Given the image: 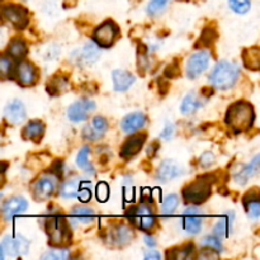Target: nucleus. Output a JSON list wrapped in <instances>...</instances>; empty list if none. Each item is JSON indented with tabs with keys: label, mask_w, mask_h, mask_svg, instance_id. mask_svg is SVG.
Segmentation results:
<instances>
[{
	"label": "nucleus",
	"mask_w": 260,
	"mask_h": 260,
	"mask_svg": "<svg viewBox=\"0 0 260 260\" xmlns=\"http://www.w3.org/2000/svg\"><path fill=\"white\" fill-rule=\"evenodd\" d=\"M254 108L248 102H236L229 108L226 113V123L233 131L244 132L254 123Z\"/></svg>",
	"instance_id": "nucleus-1"
},
{
	"label": "nucleus",
	"mask_w": 260,
	"mask_h": 260,
	"mask_svg": "<svg viewBox=\"0 0 260 260\" xmlns=\"http://www.w3.org/2000/svg\"><path fill=\"white\" fill-rule=\"evenodd\" d=\"M239 78V68L230 61H221L210 74V81L213 88L218 90H228L235 85Z\"/></svg>",
	"instance_id": "nucleus-2"
},
{
	"label": "nucleus",
	"mask_w": 260,
	"mask_h": 260,
	"mask_svg": "<svg viewBox=\"0 0 260 260\" xmlns=\"http://www.w3.org/2000/svg\"><path fill=\"white\" fill-rule=\"evenodd\" d=\"M46 233L51 245L63 246L71 243V231L68 221L61 215H52L45 222Z\"/></svg>",
	"instance_id": "nucleus-3"
},
{
	"label": "nucleus",
	"mask_w": 260,
	"mask_h": 260,
	"mask_svg": "<svg viewBox=\"0 0 260 260\" xmlns=\"http://www.w3.org/2000/svg\"><path fill=\"white\" fill-rule=\"evenodd\" d=\"M211 178L212 177H210V175L197 178L194 182H192L184 188L183 198L187 202L193 203V205H201V203L206 202L212 193L213 179H211Z\"/></svg>",
	"instance_id": "nucleus-4"
},
{
	"label": "nucleus",
	"mask_w": 260,
	"mask_h": 260,
	"mask_svg": "<svg viewBox=\"0 0 260 260\" xmlns=\"http://www.w3.org/2000/svg\"><path fill=\"white\" fill-rule=\"evenodd\" d=\"M129 220L136 225V228H139L140 230L144 231H150L155 226L156 222V217L154 215V211L151 210L149 205H142L136 206L135 208H132L129 211L128 215Z\"/></svg>",
	"instance_id": "nucleus-5"
},
{
	"label": "nucleus",
	"mask_w": 260,
	"mask_h": 260,
	"mask_svg": "<svg viewBox=\"0 0 260 260\" xmlns=\"http://www.w3.org/2000/svg\"><path fill=\"white\" fill-rule=\"evenodd\" d=\"M0 246H2L4 255L20 256L28 253V250H29V241L23 235L18 234V235L14 236H5Z\"/></svg>",
	"instance_id": "nucleus-6"
},
{
	"label": "nucleus",
	"mask_w": 260,
	"mask_h": 260,
	"mask_svg": "<svg viewBox=\"0 0 260 260\" xmlns=\"http://www.w3.org/2000/svg\"><path fill=\"white\" fill-rule=\"evenodd\" d=\"M117 35H118V29H117L116 24L113 22H111V20H108V22L103 23V24L99 25L94 30L93 40L96 46L107 48L113 45L117 38Z\"/></svg>",
	"instance_id": "nucleus-7"
},
{
	"label": "nucleus",
	"mask_w": 260,
	"mask_h": 260,
	"mask_svg": "<svg viewBox=\"0 0 260 260\" xmlns=\"http://www.w3.org/2000/svg\"><path fill=\"white\" fill-rule=\"evenodd\" d=\"M95 111V103L91 99L84 98L71 104L68 109V117L71 122H83Z\"/></svg>",
	"instance_id": "nucleus-8"
},
{
	"label": "nucleus",
	"mask_w": 260,
	"mask_h": 260,
	"mask_svg": "<svg viewBox=\"0 0 260 260\" xmlns=\"http://www.w3.org/2000/svg\"><path fill=\"white\" fill-rule=\"evenodd\" d=\"M2 17L19 29L28 24V10L22 5H5L2 10Z\"/></svg>",
	"instance_id": "nucleus-9"
},
{
	"label": "nucleus",
	"mask_w": 260,
	"mask_h": 260,
	"mask_svg": "<svg viewBox=\"0 0 260 260\" xmlns=\"http://www.w3.org/2000/svg\"><path fill=\"white\" fill-rule=\"evenodd\" d=\"M210 60L211 55L207 51H198V52L193 53L187 63V75L190 79L198 78L208 68Z\"/></svg>",
	"instance_id": "nucleus-10"
},
{
	"label": "nucleus",
	"mask_w": 260,
	"mask_h": 260,
	"mask_svg": "<svg viewBox=\"0 0 260 260\" xmlns=\"http://www.w3.org/2000/svg\"><path fill=\"white\" fill-rule=\"evenodd\" d=\"M37 70L30 62L23 61L15 69V79L22 86H30L37 80Z\"/></svg>",
	"instance_id": "nucleus-11"
},
{
	"label": "nucleus",
	"mask_w": 260,
	"mask_h": 260,
	"mask_svg": "<svg viewBox=\"0 0 260 260\" xmlns=\"http://www.w3.org/2000/svg\"><path fill=\"white\" fill-rule=\"evenodd\" d=\"M28 208V202L23 197H12L3 205V216L7 221H10L15 216L25 212Z\"/></svg>",
	"instance_id": "nucleus-12"
},
{
	"label": "nucleus",
	"mask_w": 260,
	"mask_h": 260,
	"mask_svg": "<svg viewBox=\"0 0 260 260\" xmlns=\"http://www.w3.org/2000/svg\"><path fill=\"white\" fill-rule=\"evenodd\" d=\"M5 119L9 122L10 124H20L27 117V111H25V107L19 99H15L12 101L7 107H5L4 111Z\"/></svg>",
	"instance_id": "nucleus-13"
},
{
	"label": "nucleus",
	"mask_w": 260,
	"mask_h": 260,
	"mask_svg": "<svg viewBox=\"0 0 260 260\" xmlns=\"http://www.w3.org/2000/svg\"><path fill=\"white\" fill-rule=\"evenodd\" d=\"M183 226L184 230L192 235L200 233L202 229V215L197 207L187 208L183 216Z\"/></svg>",
	"instance_id": "nucleus-14"
},
{
	"label": "nucleus",
	"mask_w": 260,
	"mask_h": 260,
	"mask_svg": "<svg viewBox=\"0 0 260 260\" xmlns=\"http://www.w3.org/2000/svg\"><path fill=\"white\" fill-rule=\"evenodd\" d=\"M56 188L55 180L48 177L40 178L33 185V198L36 201H46L53 194Z\"/></svg>",
	"instance_id": "nucleus-15"
},
{
	"label": "nucleus",
	"mask_w": 260,
	"mask_h": 260,
	"mask_svg": "<svg viewBox=\"0 0 260 260\" xmlns=\"http://www.w3.org/2000/svg\"><path fill=\"white\" fill-rule=\"evenodd\" d=\"M107 129H108V123H107L106 118H103L101 116H96L93 118L90 126L84 127L83 137L85 140L95 141V140L101 139L106 134Z\"/></svg>",
	"instance_id": "nucleus-16"
},
{
	"label": "nucleus",
	"mask_w": 260,
	"mask_h": 260,
	"mask_svg": "<svg viewBox=\"0 0 260 260\" xmlns=\"http://www.w3.org/2000/svg\"><path fill=\"white\" fill-rule=\"evenodd\" d=\"M183 174V168L174 160H165L160 164L157 169V179L161 182H168L173 180L175 178L180 177Z\"/></svg>",
	"instance_id": "nucleus-17"
},
{
	"label": "nucleus",
	"mask_w": 260,
	"mask_h": 260,
	"mask_svg": "<svg viewBox=\"0 0 260 260\" xmlns=\"http://www.w3.org/2000/svg\"><path fill=\"white\" fill-rule=\"evenodd\" d=\"M145 140H146V134H139L129 137V139L124 142L123 146H122L121 156L123 157V159H129V157L139 154L140 150L144 146Z\"/></svg>",
	"instance_id": "nucleus-18"
},
{
	"label": "nucleus",
	"mask_w": 260,
	"mask_h": 260,
	"mask_svg": "<svg viewBox=\"0 0 260 260\" xmlns=\"http://www.w3.org/2000/svg\"><path fill=\"white\" fill-rule=\"evenodd\" d=\"M145 123H146V116L141 113V112H135V113H131L124 117L121 126L126 134H134V132L142 128Z\"/></svg>",
	"instance_id": "nucleus-19"
},
{
	"label": "nucleus",
	"mask_w": 260,
	"mask_h": 260,
	"mask_svg": "<svg viewBox=\"0 0 260 260\" xmlns=\"http://www.w3.org/2000/svg\"><path fill=\"white\" fill-rule=\"evenodd\" d=\"M113 78V85L114 90L117 91H124L135 83V76L131 73L126 70H114L112 74Z\"/></svg>",
	"instance_id": "nucleus-20"
},
{
	"label": "nucleus",
	"mask_w": 260,
	"mask_h": 260,
	"mask_svg": "<svg viewBox=\"0 0 260 260\" xmlns=\"http://www.w3.org/2000/svg\"><path fill=\"white\" fill-rule=\"evenodd\" d=\"M132 239H134V233L126 225H118L111 233V241L114 245L123 246L126 244L131 243Z\"/></svg>",
	"instance_id": "nucleus-21"
},
{
	"label": "nucleus",
	"mask_w": 260,
	"mask_h": 260,
	"mask_svg": "<svg viewBox=\"0 0 260 260\" xmlns=\"http://www.w3.org/2000/svg\"><path fill=\"white\" fill-rule=\"evenodd\" d=\"M259 159H260V156L259 155H256V156L254 157V159L251 160L248 165H245V167H244L243 169H241L240 172L235 175V182L238 183V184H240V185L246 184V183H248V180L250 179L253 175H255L256 173H258Z\"/></svg>",
	"instance_id": "nucleus-22"
},
{
	"label": "nucleus",
	"mask_w": 260,
	"mask_h": 260,
	"mask_svg": "<svg viewBox=\"0 0 260 260\" xmlns=\"http://www.w3.org/2000/svg\"><path fill=\"white\" fill-rule=\"evenodd\" d=\"M99 48L95 43L88 42L83 47V50L80 51V56H79V61H80L83 65H93L94 62H96L99 58Z\"/></svg>",
	"instance_id": "nucleus-23"
},
{
	"label": "nucleus",
	"mask_w": 260,
	"mask_h": 260,
	"mask_svg": "<svg viewBox=\"0 0 260 260\" xmlns=\"http://www.w3.org/2000/svg\"><path fill=\"white\" fill-rule=\"evenodd\" d=\"M45 134V124L41 121H30L23 129V139L40 141L41 137Z\"/></svg>",
	"instance_id": "nucleus-24"
},
{
	"label": "nucleus",
	"mask_w": 260,
	"mask_h": 260,
	"mask_svg": "<svg viewBox=\"0 0 260 260\" xmlns=\"http://www.w3.org/2000/svg\"><path fill=\"white\" fill-rule=\"evenodd\" d=\"M28 52V47L25 42L20 38H14L10 41L9 46H8V55L13 57L14 60L20 61L25 57Z\"/></svg>",
	"instance_id": "nucleus-25"
},
{
	"label": "nucleus",
	"mask_w": 260,
	"mask_h": 260,
	"mask_svg": "<svg viewBox=\"0 0 260 260\" xmlns=\"http://www.w3.org/2000/svg\"><path fill=\"white\" fill-rule=\"evenodd\" d=\"M244 65L250 70H259L260 68V50L259 47H250L243 52Z\"/></svg>",
	"instance_id": "nucleus-26"
},
{
	"label": "nucleus",
	"mask_w": 260,
	"mask_h": 260,
	"mask_svg": "<svg viewBox=\"0 0 260 260\" xmlns=\"http://www.w3.org/2000/svg\"><path fill=\"white\" fill-rule=\"evenodd\" d=\"M68 86H69V81L66 76L56 75L48 81V84L46 85V89H47V91L51 94V95H60V94H62L63 91L68 90Z\"/></svg>",
	"instance_id": "nucleus-27"
},
{
	"label": "nucleus",
	"mask_w": 260,
	"mask_h": 260,
	"mask_svg": "<svg viewBox=\"0 0 260 260\" xmlns=\"http://www.w3.org/2000/svg\"><path fill=\"white\" fill-rule=\"evenodd\" d=\"M233 223L234 212H230L216 223L215 229H213V230H215L213 233H215V235L218 236V238H221V236H229L231 233V229H233Z\"/></svg>",
	"instance_id": "nucleus-28"
},
{
	"label": "nucleus",
	"mask_w": 260,
	"mask_h": 260,
	"mask_svg": "<svg viewBox=\"0 0 260 260\" xmlns=\"http://www.w3.org/2000/svg\"><path fill=\"white\" fill-rule=\"evenodd\" d=\"M201 104L202 103H201L200 99H198L197 94H196L194 91H190V93L187 94L185 98L183 99L182 106H180V111H182L183 114H187L188 116V114L194 113V112L200 108Z\"/></svg>",
	"instance_id": "nucleus-29"
},
{
	"label": "nucleus",
	"mask_w": 260,
	"mask_h": 260,
	"mask_svg": "<svg viewBox=\"0 0 260 260\" xmlns=\"http://www.w3.org/2000/svg\"><path fill=\"white\" fill-rule=\"evenodd\" d=\"M80 189L81 180L78 179V178H74V179H70L66 183H63V185L60 189V194L63 198H76Z\"/></svg>",
	"instance_id": "nucleus-30"
},
{
	"label": "nucleus",
	"mask_w": 260,
	"mask_h": 260,
	"mask_svg": "<svg viewBox=\"0 0 260 260\" xmlns=\"http://www.w3.org/2000/svg\"><path fill=\"white\" fill-rule=\"evenodd\" d=\"M250 200L249 198H244V205L246 207V212H248L249 217H251L253 220H258L260 216V203H259V194L258 192H254V196L250 194Z\"/></svg>",
	"instance_id": "nucleus-31"
},
{
	"label": "nucleus",
	"mask_w": 260,
	"mask_h": 260,
	"mask_svg": "<svg viewBox=\"0 0 260 260\" xmlns=\"http://www.w3.org/2000/svg\"><path fill=\"white\" fill-rule=\"evenodd\" d=\"M94 217H95V213L91 208L88 207H75L71 212V218L81 223L91 222Z\"/></svg>",
	"instance_id": "nucleus-32"
},
{
	"label": "nucleus",
	"mask_w": 260,
	"mask_h": 260,
	"mask_svg": "<svg viewBox=\"0 0 260 260\" xmlns=\"http://www.w3.org/2000/svg\"><path fill=\"white\" fill-rule=\"evenodd\" d=\"M89 154H90V149L88 146L83 147V149L79 151L78 156H76V164L78 167H80L81 169L85 170L86 173H90V174H94L95 170H94V167L89 161Z\"/></svg>",
	"instance_id": "nucleus-33"
},
{
	"label": "nucleus",
	"mask_w": 260,
	"mask_h": 260,
	"mask_svg": "<svg viewBox=\"0 0 260 260\" xmlns=\"http://www.w3.org/2000/svg\"><path fill=\"white\" fill-rule=\"evenodd\" d=\"M178 205H179V197L177 194H169L167 198L164 200L161 205V210L162 213L165 216H170L174 213V211L177 210Z\"/></svg>",
	"instance_id": "nucleus-34"
},
{
	"label": "nucleus",
	"mask_w": 260,
	"mask_h": 260,
	"mask_svg": "<svg viewBox=\"0 0 260 260\" xmlns=\"http://www.w3.org/2000/svg\"><path fill=\"white\" fill-rule=\"evenodd\" d=\"M193 251H194V246H193V244H187V245H184L183 248L173 249L172 254L168 253V258H172L175 260L187 259L192 255Z\"/></svg>",
	"instance_id": "nucleus-35"
},
{
	"label": "nucleus",
	"mask_w": 260,
	"mask_h": 260,
	"mask_svg": "<svg viewBox=\"0 0 260 260\" xmlns=\"http://www.w3.org/2000/svg\"><path fill=\"white\" fill-rule=\"evenodd\" d=\"M229 7L238 14H245L250 10V0H229Z\"/></svg>",
	"instance_id": "nucleus-36"
},
{
	"label": "nucleus",
	"mask_w": 260,
	"mask_h": 260,
	"mask_svg": "<svg viewBox=\"0 0 260 260\" xmlns=\"http://www.w3.org/2000/svg\"><path fill=\"white\" fill-rule=\"evenodd\" d=\"M13 63L5 55H0V79H8L12 74Z\"/></svg>",
	"instance_id": "nucleus-37"
},
{
	"label": "nucleus",
	"mask_w": 260,
	"mask_h": 260,
	"mask_svg": "<svg viewBox=\"0 0 260 260\" xmlns=\"http://www.w3.org/2000/svg\"><path fill=\"white\" fill-rule=\"evenodd\" d=\"M202 246L208 249H212V250L217 251L218 254L222 251V244H221V240L218 236H207L202 240Z\"/></svg>",
	"instance_id": "nucleus-38"
},
{
	"label": "nucleus",
	"mask_w": 260,
	"mask_h": 260,
	"mask_svg": "<svg viewBox=\"0 0 260 260\" xmlns=\"http://www.w3.org/2000/svg\"><path fill=\"white\" fill-rule=\"evenodd\" d=\"M70 258V253L66 249H60V250H51L48 253L43 254L42 260H66Z\"/></svg>",
	"instance_id": "nucleus-39"
},
{
	"label": "nucleus",
	"mask_w": 260,
	"mask_h": 260,
	"mask_svg": "<svg viewBox=\"0 0 260 260\" xmlns=\"http://www.w3.org/2000/svg\"><path fill=\"white\" fill-rule=\"evenodd\" d=\"M167 4H168V0H150L149 5H147V13L154 17V15L161 13Z\"/></svg>",
	"instance_id": "nucleus-40"
},
{
	"label": "nucleus",
	"mask_w": 260,
	"mask_h": 260,
	"mask_svg": "<svg viewBox=\"0 0 260 260\" xmlns=\"http://www.w3.org/2000/svg\"><path fill=\"white\" fill-rule=\"evenodd\" d=\"M215 162V155L212 154V152H205V154H202V156L200 157V164L201 167L203 168H208L211 167V165Z\"/></svg>",
	"instance_id": "nucleus-41"
},
{
	"label": "nucleus",
	"mask_w": 260,
	"mask_h": 260,
	"mask_svg": "<svg viewBox=\"0 0 260 260\" xmlns=\"http://www.w3.org/2000/svg\"><path fill=\"white\" fill-rule=\"evenodd\" d=\"M96 197H98V200L102 201V202L107 201V198H108V187H107V184L101 183V184L98 185V189H96Z\"/></svg>",
	"instance_id": "nucleus-42"
},
{
	"label": "nucleus",
	"mask_w": 260,
	"mask_h": 260,
	"mask_svg": "<svg viewBox=\"0 0 260 260\" xmlns=\"http://www.w3.org/2000/svg\"><path fill=\"white\" fill-rule=\"evenodd\" d=\"M90 197H91L90 190L85 189V188H81V189L79 190L78 197H76V198H79V200H80L81 202H88V201L90 200Z\"/></svg>",
	"instance_id": "nucleus-43"
},
{
	"label": "nucleus",
	"mask_w": 260,
	"mask_h": 260,
	"mask_svg": "<svg viewBox=\"0 0 260 260\" xmlns=\"http://www.w3.org/2000/svg\"><path fill=\"white\" fill-rule=\"evenodd\" d=\"M173 132H174V126H173L172 123H167L164 131L161 132V135H160V136H161L162 139H170L173 135Z\"/></svg>",
	"instance_id": "nucleus-44"
},
{
	"label": "nucleus",
	"mask_w": 260,
	"mask_h": 260,
	"mask_svg": "<svg viewBox=\"0 0 260 260\" xmlns=\"http://www.w3.org/2000/svg\"><path fill=\"white\" fill-rule=\"evenodd\" d=\"M7 168H8L7 162H0V188H2L5 183L4 173L7 172Z\"/></svg>",
	"instance_id": "nucleus-45"
},
{
	"label": "nucleus",
	"mask_w": 260,
	"mask_h": 260,
	"mask_svg": "<svg viewBox=\"0 0 260 260\" xmlns=\"http://www.w3.org/2000/svg\"><path fill=\"white\" fill-rule=\"evenodd\" d=\"M145 259L146 260H159L160 259V254L155 250H150L145 254Z\"/></svg>",
	"instance_id": "nucleus-46"
},
{
	"label": "nucleus",
	"mask_w": 260,
	"mask_h": 260,
	"mask_svg": "<svg viewBox=\"0 0 260 260\" xmlns=\"http://www.w3.org/2000/svg\"><path fill=\"white\" fill-rule=\"evenodd\" d=\"M52 172L55 173L57 177H61V173L63 172V164L61 161H56L55 167L52 168Z\"/></svg>",
	"instance_id": "nucleus-47"
},
{
	"label": "nucleus",
	"mask_w": 260,
	"mask_h": 260,
	"mask_svg": "<svg viewBox=\"0 0 260 260\" xmlns=\"http://www.w3.org/2000/svg\"><path fill=\"white\" fill-rule=\"evenodd\" d=\"M145 244H146L147 246H150V248H152V246L156 245V241H155V239L152 238V236L146 235L145 236Z\"/></svg>",
	"instance_id": "nucleus-48"
},
{
	"label": "nucleus",
	"mask_w": 260,
	"mask_h": 260,
	"mask_svg": "<svg viewBox=\"0 0 260 260\" xmlns=\"http://www.w3.org/2000/svg\"><path fill=\"white\" fill-rule=\"evenodd\" d=\"M75 4H76V0H66V3H65V5H68L69 8L74 7Z\"/></svg>",
	"instance_id": "nucleus-49"
},
{
	"label": "nucleus",
	"mask_w": 260,
	"mask_h": 260,
	"mask_svg": "<svg viewBox=\"0 0 260 260\" xmlns=\"http://www.w3.org/2000/svg\"><path fill=\"white\" fill-rule=\"evenodd\" d=\"M2 259H4V253H3V249L2 246H0V260Z\"/></svg>",
	"instance_id": "nucleus-50"
},
{
	"label": "nucleus",
	"mask_w": 260,
	"mask_h": 260,
	"mask_svg": "<svg viewBox=\"0 0 260 260\" xmlns=\"http://www.w3.org/2000/svg\"><path fill=\"white\" fill-rule=\"evenodd\" d=\"M0 198H2V194H0Z\"/></svg>",
	"instance_id": "nucleus-51"
}]
</instances>
